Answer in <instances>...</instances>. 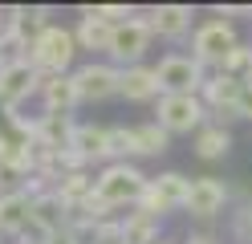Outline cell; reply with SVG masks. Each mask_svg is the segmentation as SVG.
I'll list each match as a JSON object with an SVG mask.
<instances>
[{
	"mask_svg": "<svg viewBox=\"0 0 252 244\" xmlns=\"http://www.w3.org/2000/svg\"><path fill=\"white\" fill-rule=\"evenodd\" d=\"M236 118H252V86H244L236 98Z\"/></svg>",
	"mask_w": 252,
	"mask_h": 244,
	"instance_id": "28",
	"label": "cell"
},
{
	"mask_svg": "<svg viewBox=\"0 0 252 244\" xmlns=\"http://www.w3.org/2000/svg\"><path fill=\"white\" fill-rule=\"evenodd\" d=\"M118 77L122 70L110 61H86L73 70V86H77V98L82 102H106V98L118 94Z\"/></svg>",
	"mask_w": 252,
	"mask_h": 244,
	"instance_id": "9",
	"label": "cell"
},
{
	"mask_svg": "<svg viewBox=\"0 0 252 244\" xmlns=\"http://www.w3.org/2000/svg\"><path fill=\"white\" fill-rule=\"evenodd\" d=\"M224 208H228V183H220L216 175L191 179V195H187V208H183V211H191L195 220H212V216H220Z\"/></svg>",
	"mask_w": 252,
	"mask_h": 244,
	"instance_id": "11",
	"label": "cell"
},
{
	"mask_svg": "<svg viewBox=\"0 0 252 244\" xmlns=\"http://www.w3.org/2000/svg\"><path fill=\"white\" fill-rule=\"evenodd\" d=\"M134 130V155H163L171 146V135L159 122H143V126H130Z\"/></svg>",
	"mask_w": 252,
	"mask_h": 244,
	"instance_id": "23",
	"label": "cell"
},
{
	"mask_svg": "<svg viewBox=\"0 0 252 244\" xmlns=\"http://www.w3.org/2000/svg\"><path fill=\"white\" fill-rule=\"evenodd\" d=\"M220 73L232 77V81H240V86H252V45H236L232 53L224 57V65H220Z\"/></svg>",
	"mask_w": 252,
	"mask_h": 244,
	"instance_id": "24",
	"label": "cell"
},
{
	"mask_svg": "<svg viewBox=\"0 0 252 244\" xmlns=\"http://www.w3.org/2000/svg\"><path fill=\"white\" fill-rule=\"evenodd\" d=\"M187 195H191V179L179 175V171H163V175L147 179L134 211L138 216H151V220H163L167 211H183L187 208Z\"/></svg>",
	"mask_w": 252,
	"mask_h": 244,
	"instance_id": "3",
	"label": "cell"
},
{
	"mask_svg": "<svg viewBox=\"0 0 252 244\" xmlns=\"http://www.w3.org/2000/svg\"><path fill=\"white\" fill-rule=\"evenodd\" d=\"M110 37H114V25H106L102 16H94L90 8H82L73 25V41H77V53H106Z\"/></svg>",
	"mask_w": 252,
	"mask_h": 244,
	"instance_id": "16",
	"label": "cell"
},
{
	"mask_svg": "<svg viewBox=\"0 0 252 244\" xmlns=\"http://www.w3.org/2000/svg\"><path fill=\"white\" fill-rule=\"evenodd\" d=\"M143 21L151 25V37H163V41H179L191 33V21H195V12L191 4H155Z\"/></svg>",
	"mask_w": 252,
	"mask_h": 244,
	"instance_id": "12",
	"label": "cell"
},
{
	"mask_svg": "<svg viewBox=\"0 0 252 244\" xmlns=\"http://www.w3.org/2000/svg\"><path fill=\"white\" fill-rule=\"evenodd\" d=\"M106 155H110V163H130L134 159V130L130 126H110L106 130Z\"/></svg>",
	"mask_w": 252,
	"mask_h": 244,
	"instance_id": "25",
	"label": "cell"
},
{
	"mask_svg": "<svg viewBox=\"0 0 252 244\" xmlns=\"http://www.w3.org/2000/svg\"><path fill=\"white\" fill-rule=\"evenodd\" d=\"M106 130L110 126H94V122H77L73 126V139H69V146L77 155H82L86 163H110V155H106Z\"/></svg>",
	"mask_w": 252,
	"mask_h": 244,
	"instance_id": "19",
	"label": "cell"
},
{
	"mask_svg": "<svg viewBox=\"0 0 252 244\" xmlns=\"http://www.w3.org/2000/svg\"><path fill=\"white\" fill-rule=\"evenodd\" d=\"M187 244H216V240H212V236H191Z\"/></svg>",
	"mask_w": 252,
	"mask_h": 244,
	"instance_id": "31",
	"label": "cell"
},
{
	"mask_svg": "<svg viewBox=\"0 0 252 244\" xmlns=\"http://www.w3.org/2000/svg\"><path fill=\"white\" fill-rule=\"evenodd\" d=\"M147 179L151 175H143L134 163H106V167L94 175V195H98L110 211L134 208L138 195H143V187H147Z\"/></svg>",
	"mask_w": 252,
	"mask_h": 244,
	"instance_id": "1",
	"label": "cell"
},
{
	"mask_svg": "<svg viewBox=\"0 0 252 244\" xmlns=\"http://www.w3.org/2000/svg\"><path fill=\"white\" fill-rule=\"evenodd\" d=\"M29 224H33V200H29L21 187L17 191H4V195H0V240H4V236L17 240Z\"/></svg>",
	"mask_w": 252,
	"mask_h": 244,
	"instance_id": "15",
	"label": "cell"
},
{
	"mask_svg": "<svg viewBox=\"0 0 252 244\" xmlns=\"http://www.w3.org/2000/svg\"><path fill=\"white\" fill-rule=\"evenodd\" d=\"M159 244H167V240H159Z\"/></svg>",
	"mask_w": 252,
	"mask_h": 244,
	"instance_id": "33",
	"label": "cell"
},
{
	"mask_svg": "<svg viewBox=\"0 0 252 244\" xmlns=\"http://www.w3.org/2000/svg\"><path fill=\"white\" fill-rule=\"evenodd\" d=\"M73 57H77V41H73V29H65V25H49L29 41V61L45 77L73 73Z\"/></svg>",
	"mask_w": 252,
	"mask_h": 244,
	"instance_id": "2",
	"label": "cell"
},
{
	"mask_svg": "<svg viewBox=\"0 0 252 244\" xmlns=\"http://www.w3.org/2000/svg\"><path fill=\"white\" fill-rule=\"evenodd\" d=\"M4 21H8V8H0V33H4Z\"/></svg>",
	"mask_w": 252,
	"mask_h": 244,
	"instance_id": "32",
	"label": "cell"
},
{
	"mask_svg": "<svg viewBox=\"0 0 252 244\" xmlns=\"http://www.w3.org/2000/svg\"><path fill=\"white\" fill-rule=\"evenodd\" d=\"M155 77H159L163 94H199L203 81H208V70L191 53H167L155 65Z\"/></svg>",
	"mask_w": 252,
	"mask_h": 244,
	"instance_id": "7",
	"label": "cell"
},
{
	"mask_svg": "<svg viewBox=\"0 0 252 244\" xmlns=\"http://www.w3.org/2000/svg\"><path fill=\"white\" fill-rule=\"evenodd\" d=\"M45 244H82V240H77V232H73V228H65V232H57V236H49Z\"/></svg>",
	"mask_w": 252,
	"mask_h": 244,
	"instance_id": "30",
	"label": "cell"
},
{
	"mask_svg": "<svg viewBox=\"0 0 252 244\" xmlns=\"http://www.w3.org/2000/svg\"><path fill=\"white\" fill-rule=\"evenodd\" d=\"M53 191L61 195V204L73 211V208H82L90 195H94V175H90V171H65V175L57 179Z\"/></svg>",
	"mask_w": 252,
	"mask_h": 244,
	"instance_id": "21",
	"label": "cell"
},
{
	"mask_svg": "<svg viewBox=\"0 0 252 244\" xmlns=\"http://www.w3.org/2000/svg\"><path fill=\"white\" fill-rule=\"evenodd\" d=\"M191 151L199 159H224L232 151V130L220 126V122H203L195 130V139H191Z\"/></svg>",
	"mask_w": 252,
	"mask_h": 244,
	"instance_id": "20",
	"label": "cell"
},
{
	"mask_svg": "<svg viewBox=\"0 0 252 244\" xmlns=\"http://www.w3.org/2000/svg\"><path fill=\"white\" fill-rule=\"evenodd\" d=\"M232 236L244 240V244H252V204H244V208L232 211Z\"/></svg>",
	"mask_w": 252,
	"mask_h": 244,
	"instance_id": "27",
	"label": "cell"
},
{
	"mask_svg": "<svg viewBox=\"0 0 252 244\" xmlns=\"http://www.w3.org/2000/svg\"><path fill=\"white\" fill-rule=\"evenodd\" d=\"M236 45H240V33H236V25L228 16H208L203 25L191 29V57L203 70H220Z\"/></svg>",
	"mask_w": 252,
	"mask_h": 244,
	"instance_id": "4",
	"label": "cell"
},
{
	"mask_svg": "<svg viewBox=\"0 0 252 244\" xmlns=\"http://www.w3.org/2000/svg\"><path fill=\"white\" fill-rule=\"evenodd\" d=\"M73 114H37V146H45V151H65L69 139H73Z\"/></svg>",
	"mask_w": 252,
	"mask_h": 244,
	"instance_id": "18",
	"label": "cell"
},
{
	"mask_svg": "<svg viewBox=\"0 0 252 244\" xmlns=\"http://www.w3.org/2000/svg\"><path fill=\"white\" fill-rule=\"evenodd\" d=\"M17 187H21V179L12 175L8 167H0V195H4V191H17Z\"/></svg>",
	"mask_w": 252,
	"mask_h": 244,
	"instance_id": "29",
	"label": "cell"
},
{
	"mask_svg": "<svg viewBox=\"0 0 252 244\" xmlns=\"http://www.w3.org/2000/svg\"><path fill=\"white\" fill-rule=\"evenodd\" d=\"M151 41H155L151 37V25L143 21V16H130V21L114 25V37H110L106 57H110V65H118V70H126V65H143Z\"/></svg>",
	"mask_w": 252,
	"mask_h": 244,
	"instance_id": "8",
	"label": "cell"
},
{
	"mask_svg": "<svg viewBox=\"0 0 252 244\" xmlns=\"http://www.w3.org/2000/svg\"><path fill=\"white\" fill-rule=\"evenodd\" d=\"M122 244H159V220L126 211L122 216Z\"/></svg>",
	"mask_w": 252,
	"mask_h": 244,
	"instance_id": "22",
	"label": "cell"
},
{
	"mask_svg": "<svg viewBox=\"0 0 252 244\" xmlns=\"http://www.w3.org/2000/svg\"><path fill=\"white\" fill-rule=\"evenodd\" d=\"M240 90H244L240 81H232L220 70H212L208 81H203V90H199V102L208 110V118H216L220 126H224V118H236V98H240Z\"/></svg>",
	"mask_w": 252,
	"mask_h": 244,
	"instance_id": "10",
	"label": "cell"
},
{
	"mask_svg": "<svg viewBox=\"0 0 252 244\" xmlns=\"http://www.w3.org/2000/svg\"><path fill=\"white\" fill-rule=\"evenodd\" d=\"M90 12H94V16H102L106 25H122V21H130V16H138L130 4H94Z\"/></svg>",
	"mask_w": 252,
	"mask_h": 244,
	"instance_id": "26",
	"label": "cell"
},
{
	"mask_svg": "<svg viewBox=\"0 0 252 244\" xmlns=\"http://www.w3.org/2000/svg\"><path fill=\"white\" fill-rule=\"evenodd\" d=\"M33 228L45 236H57V232H65L69 228V208L61 204V195L57 191H45L33 200Z\"/></svg>",
	"mask_w": 252,
	"mask_h": 244,
	"instance_id": "17",
	"label": "cell"
},
{
	"mask_svg": "<svg viewBox=\"0 0 252 244\" xmlns=\"http://www.w3.org/2000/svg\"><path fill=\"white\" fill-rule=\"evenodd\" d=\"M118 94L126 102H159V77H155V65H126L118 77Z\"/></svg>",
	"mask_w": 252,
	"mask_h": 244,
	"instance_id": "14",
	"label": "cell"
},
{
	"mask_svg": "<svg viewBox=\"0 0 252 244\" xmlns=\"http://www.w3.org/2000/svg\"><path fill=\"white\" fill-rule=\"evenodd\" d=\"M155 122L167 135H195L208 122V110H203L199 94H163L155 102Z\"/></svg>",
	"mask_w": 252,
	"mask_h": 244,
	"instance_id": "5",
	"label": "cell"
},
{
	"mask_svg": "<svg viewBox=\"0 0 252 244\" xmlns=\"http://www.w3.org/2000/svg\"><path fill=\"white\" fill-rule=\"evenodd\" d=\"M41 70L29 57H17V61H4L0 65V110L4 114H17V106L25 98H33L41 90Z\"/></svg>",
	"mask_w": 252,
	"mask_h": 244,
	"instance_id": "6",
	"label": "cell"
},
{
	"mask_svg": "<svg viewBox=\"0 0 252 244\" xmlns=\"http://www.w3.org/2000/svg\"><path fill=\"white\" fill-rule=\"evenodd\" d=\"M37 98H41V106H45V114H73L77 110V86H73V73H53V77H41V90H37Z\"/></svg>",
	"mask_w": 252,
	"mask_h": 244,
	"instance_id": "13",
	"label": "cell"
}]
</instances>
